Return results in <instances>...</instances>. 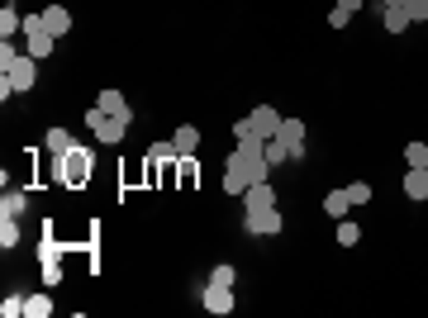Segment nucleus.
I'll return each mask as SVG.
<instances>
[{
  "label": "nucleus",
  "instance_id": "b1692460",
  "mask_svg": "<svg viewBox=\"0 0 428 318\" xmlns=\"http://www.w3.org/2000/svg\"><path fill=\"white\" fill-rule=\"evenodd\" d=\"M234 280H238V271L229 266V261H219V266L209 271V285H234Z\"/></svg>",
  "mask_w": 428,
  "mask_h": 318
},
{
  "label": "nucleus",
  "instance_id": "e433bc0d",
  "mask_svg": "<svg viewBox=\"0 0 428 318\" xmlns=\"http://www.w3.org/2000/svg\"><path fill=\"white\" fill-rule=\"evenodd\" d=\"M424 171H428V166H424Z\"/></svg>",
  "mask_w": 428,
  "mask_h": 318
},
{
  "label": "nucleus",
  "instance_id": "f8f14e48",
  "mask_svg": "<svg viewBox=\"0 0 428 318\" xmlns=\"http://www.w3.org/2000/svg\"><path fill=\"white\" fill-rule=\"evenodd\" d=\"M405 195H410V200H428V171L410 166V176H405Z\"/></svg>",
  "mask_w": 428,
  "mask_h": 318
},
{
  "label": "nucleus",
  "instance_id": "f257e3e1",
  "mask_svg": "<svg viewBox=\"0 0 428 318\" xmlns=\"http://www.w3.org/2000/svg\"><path fill=\"white\" fill-rule=\"evenodd\" d=\"M91 176H95V157H91V152H86L81 143L72 147V152H62V157H57V181H62V186L81 191Z\"/></svg>",
  "mask_w": 428,
  "mask_h": 318
},
{
  "label": "nucleus",
  "instance_id": "ddd939ff",
  "mask_svg": "<svg viewBox=\"0 0 428 318\" xmlns=\"http://www.w3.org/2000/svg\"><path fill=\"white\" fill-rule=\"evenodd\" d=\"M176 152H181V157H190V152H195V147H200V128H190V124H181L176 128Z\"/></svg>",
  "mask_w": 428,
  "mask_h": 318
},
{
  "label": "nucleus",
  "instance_id": "5701e85b",
  "mask_svg": "<svg viewBox=\"0 0 428 318\" xmlns=\"http://www.w3.org/2000/svg\"><path fill=\"white\" fill-rule=\"evenodd\" d=\"M57 256H62V247L53 242V233H43V242H38V261H43V266H53Z\"/></svg>",
  "mask_w": 428,
  "mask_h": 318
},
{
  "label": "nucleus",
  "instance_id": "f3484780",
  "mask_svg": "<svg viewBox=\"0 0 428 318\" xmlns=\"http://www.w3.org/2000/svg\"><path fill=\"white\" fill-rule=\"evenodd\" d=\"M0 33H5V38H15V33H24V15L5 5V10H0Z\"/></svg>",
  "mask_w": 428,
  "mask_h": 318
},
{
  "label": "nucleus",
  "instance_id": "4be33fe9",
  "mask_svg": "<svg viewBox=\"0 0 428 318\" xmlns=\"http://www.w3.org/2000/svg\"><path fill=\"white\" fill-rule=\"evenodd\" d=\"M24 314H29V318H48V314H53L48 295H29V300H24Z\"/></svg>",
  "mask_w": 428,
  "mask_h": 318
},
{
  "label": "nucleus",
  "instance_id": "c756f323",
  "mask_svg": "<svg viewBox=\"0 0 428 318\" xmlns=\"http://www.w3.org/2000/svg\"><path fill=\"white\" fill-rule=\"evenodd\" d=\"M33 33H48L43 15H24V38H33Z\"/></svg>",
  "mask_w": 428,
  "mask_h": 318
},
{
  "label": "nucleus",
  "instance_id": "c9c22d12",
  "mask_svg": "<svg viewBox=\"0 0 428 318\" xmlns=\"http://www.w3.org/2000/svg\"><path fill=\"white\" fill-rule=\"evenodd\" d=\"M385 5H405V0H385Z\"/></svg>",
  "mask_w": 428,
  "mask_h": 318
},
{
  "label": "nucleus",
  "instance_id": "f03ea898",
  "mask_svg": "<svg viewBox=\"0 0 428 318\" xmlns=\"http://www.w3.org/2000/svg\"><path fill=\"white\" fill-rule=\"evenodd\" d=\"M281 119H285V114H276L271 105H257L248 119H238V124H234V138H238V143H243V138H262V143H267L271 133L281 128Z\"/></svg>",
  "mask_w": 428,
  "mask_h": 318
},
{
  "label": "nucleus",
  "instance_id": "2eb2a0df",
  "mask_svg": "<svg viewBox=\"0 0 428 318\" xmlns=\"http://www.w3.org/2000/svg\"><path fill=\"white\" fill-rule=\"evenodd\" d=\"M410 24H414V19H410L405 5H385V29H390V33H405Z\"/></svg>",
  "mask_w": 428,
  "mask_h": 318
},
{
  "label": "nucleus",
  "instance_id": "a878e982",
  "mask_svg": "<svg viewBox=\"0 0 428 318\" xmlns=\"http://www.w3.org/2000/svg\"><path fill=\"white\" fill-rule=\"evenodd\" d=\"M262 152H267V161H271V166H281V161L290 157V152H285V147L276 143V138H267V143H262Z\"/></svg>",
  "mask_w": 428,
  "mask_h": 318
},
{
  "label": "nucleus",
  "instance_id": "20e7f679",
  "mask_svg": "<svg viewBox=\"0 0 428 318\" xmlns=\"http://www.w3.org/2000/svg\"><path fill=\"white\" fill-rule=\"evenodd\" d=\"M243 228H248V233H257V238H271V233H281L285 223H281V209L271 205V209H248Z\"/></svg>",
  "mask_w": 428,
  "mask_h": 318
},
{
  "label": "nucleus",
  "instance_id": "bb28decb",
  "mask_svg": "<svg viewBox=\"0 0 428 318\" xmlns=\"http://www.w3.org/2000/svg\"><path fill=\"white\" fill-rule=\"evenodd\" d=\"M148 152H153V161H172V157H181V152H176V143H153Z\"/></svg>",
  "mask_w": 428,
  "mask_h": 318
},
{
  "label": "nucleus",
  "instance_id": "4468645a",
  "mask_svg": "<svg viewBox=\"0 0 428 318\" xmlns=\"http://www.w3.org/2000/svg\"><path fill=\"white\" fill-rule=\"evenodd\" d=\"M72 147H77V138H72L67 128H48V152H53V157H62Z\"/></svg>",
  "mask_w": 428,
  "mask_h": 318
},
{
  "label": "nucleus",
  "instance_id": "cd10ccee",
  "mask_svg": "<svg viewBox=\"0 0 428 318\" xmlns=\"http://www.w3.org/2000/svg\"><path fill=\"white\" fill-rule=\"evenodd\" d=\"M348 195H352V205H366V200H371V186H366V181H352Z\"/></svg>",
  "mask_w": 428,
  "mask_h": 318
},
{
  "label": "nucleus",
  "instance_id": "39448f33",
  "mask_svg": "<svg viewBox=\"0 0 428 318\" xmlns=\"http://www.w3.org/2000/svg\"><path fill=\"white\" fill-rule=\"evenodd\" d=\"M271 138H276L290 157H300V152H304V124H300V119H281V128H276Z\"/></svg>",
  "mask_w": 428,
  "mask_h": 318
},
{
  "label": "nucleus",
  "instance_id": "9b49d317",
  "mask_svg": "<svg viewBox=\"0 0 428 318\" xmlns=\"http://www.w3.org/2000/svg\"><path fill=\"white\" fill-rule=\"evenodd\" d=\"M43 24H48V33H53V38H62V33L72 29V15H67L62 5H48V10H43Z\"/></svg>",
  "mask_w": 428,
  "mask_h": 318
},
{
  "label": "nucleus",
  "instance_id": "6ab92c4d",
  "mask_svg": "<svg viewBox=\"0 0 428 318\" xmlns=\"http://www.w3.org/2000/svg\"><path fill=\"white\" fill-rule=\"evenodd\" d=\"M15 242H19V223H15V214H0V247L10 252Z\"/></svg>",
  "mask_w": 428,
  "mask_h": 318
},
{
  "label": "nucleus",
  "instance_id": "7c9ffc66",
  "mask_svg": "<svg viewBox=\"0 0 428 318\" xmlns=\"http://www.w3.org/2000/svg\"><path fill=\"white\" fill-rule=\"evenodd\" d=\"M348 10H338V5H333V10H329V29H348Z\"/></svg>",
  "mask_w": 428,
  "mask_h": 318
},
{
  "label": "nucleus",
  "instance_id": "c85d7f7f",
  "mask_svg": "<svg viewBox=\"0 0 428 318\" xmlns=\"http://www.w3.org/2000/svg\"><path fill=\"white\" fill-rule=\"evenodd\" d=\"M0 314H5V318H19V314H24V295H10V300L0 304Z\"/></svg>",
  "mask_w": 428,
  "mask_h": 318
},
{
  "label": "nucleus",
  "instance_id": "412c9836",
  "mask_svg": "<svg viewBox=\"0 0 428 318\" xmlns=\"http://www.w3.org/2000/svg\"><path fill=\"white\" fill-rule=\"evenodd\" d=\"M338 242H343V247H357V242H362V228L352 219H338Z\"/></svg>",
  "mask_w": 428,
  "mask_h": 318
},
{
  "label": "nucleus",
  "instance_id": "423d86ee",
  "mask_svg": "<svg viewBox=\"0 0 428 318\" xmlns=\"http://www.w3.org/2000/svg\"><path fill=\"white\" fill-rule=\"evenodd\" d=\"M200 304H205L209 314H229L234 309V285H205V295H200Z\"/></svg>",
  "mask_w": 428,
  "mask_h": 318
},
{
  "label": "nucleus",
  "instance_id": "72a5a7b5",
  "mask_svg": "<svg viewBox=\"0 0 428 318\" xmlns=\"http://www.w3.org/2000/svg\"><path fill=\"white\" fill-rule=\"evenodd\" d=\"M43 280H48V285H57V280H62V266H57V261H53V266H43Z\"/></svg>",
  "mask_w": 428,
  "mask_h": 318
},
{
  "label": "nucleus",
  "instance_id": "aec40b11",
  "mask_svg": "<svg viewBox=\"0 0 428 318\" xmlns=\"http://www.w3.org/2000/svg\"><path fill=\"white\" fill-rule=\"evenodd\" d=\"M24 205H29V195L24 191H5L0 195V214H24Z\"/></svg>",
  "mask_w": 428,
  "mask_h": 318
},
{
  "label": "nucleus",
  "instance_id": "393cba45",
  "mask_svg": "<svg viewBox=\"0 0 428 318\" xmlns=\"http://www.w3.org/2000/svg\"><path fill=\"white\" fill-rule=\"evenodd\" d=\"M405 161L424 171V166H428V143H410V147H405Z\"/></svg>",
  "mask_w": 428,
  "mask_h": 318
},
{
  "label": "nucleus",
  "instance_id": "9d476101",
  "mask_svg": "<svg viewBox=\"0 0 428 318\" xmlns=\"http://www.w3.org/2000/svg\"><path fill=\"white\" fill-rule=\"evenodd\" d=\"M348 209H352L348 186H343V191H329V195H324V214H329L333 223H338V219H348Z\"/></svg>",
  "mask_w": 428,
  "mask_h": 318
},
{
  "label": "nucleus",
  "instance_id": "1a4fd4ad",
  "mask_svg": "<svg viewBox=\"0 0 428 318\" xmlns=\"http://www.w3.org/2000/svg\"><path fill=\"white\" fill-rule=\"evenodd\" d=\"M243 205H248V209H271V205H276L271 181H257V186H248V191H243Z\"/></svg>",
  "mask_w": 428,
  "mask_h": 318
},
{
  "label": "nucleus",
  "instance_id": "dca6fc26",
  "mask_svg": "<svg viewBox=\"0 0 428 318\" xmlns=\"http://www.w3.org/2000/svg\"><path fill=\"white\" fill-rule=\"evenodd\" d=\"M53 43H57V38H53V33H33L29 43H24V52H29L33 62H43L48 52H53Z\"/></svg>",
  "mask_w": 428,
  "mask_h": 318
},
{
  "label": "nucleus",
  "instance_id": "a211bd4d",
  "mask_svg": "<svg viewBox=\"0 0 428 318\" xmlns=\"http://www.w3.org/2000/svg\"><path fill=\"white\" fill-rule=\"evenodd\" d=\"M105 114H128V100L119 96V91H100V100H95Z\"/></svg>",
  "mask_w": 428,
  "mask_h": 318
},
{
  "label": "nucleus",
  "instance_id": "7ed1b4c3",
  "mask_svg": "<svg viewBox=\"0 0 428 318\" xmlns=\"http://www.w3.org/2000/svg\"><path fill=\"white\" fill-rule=\"evenodd\" d=\"M0 76L10 81V91H15V96H24V91H29V86H33V76H38V62H33L29 52H24V57H15V62L5 67Z\"/></svg>",
  "mask_w": 428,
  "mask_h": 318
},
{
  "label": "nucleus",
  "instance_id": "f704fd0d",
  "mask_svg": "<svg viewBox=\"0 0 428 318\" xmlns=\"http://www.w3.org/2000/svg\"><path fill=\"white\" fill-rule=\"evenodd\" d=\"M338 10H348V15H357V10H362V0H338Z\"/></svg>",
  "mask_w": 428,
  "mask_h": 318
},
{
  "label": "nucleus",
  "instance_id": "2f4dec72",
  "mask_svg": "<svg viewBox=\"0 0 428 318\" xmlns=\"http://www.w3.org/2000/svg\"><path fill=\"white\" fill-rule=\"evenodd\" d=\"M405 10H410V19H428V0H405Z\"/></svg>",
  "mask_w": 428,
  "mask_h": 318
},
{
  "label": "nucleus",
  "instance_id": "0eeeda50",
  "mask_svg": "<svg viewBox=\"0 0 428 318\" xmlns=\"http://www.w3.org/2000/svg\"><path fill=\"white\" fill-rule=\"evenodd\" d=\"M124 133H128V114H105V124L95 128L100 143H124Z\"/></svg>",
  "mask_w": 428,
  "mask_h": 318
},
{
  "label": "nucleus",
  "instance_id": "6e6552de",
  "mask_svg": "<svg viewBox=\"0 0 428 318\" xmlns=\"http://www.w3.org/2000/svg\"><path fill=\"white\" fill-rule=\"evenodd\" d=\"M248 186H253V176H248L234 157H229V161H224V195H243Z\"/></svg>",
  "mask_w": 428,
  "mask_h": 318
},
{
  "label": "nucleus",
  "instance_id": "473e14b6",
  "mask_svg": "<svg viewBox=\"0 0 428 318\" xmlns=\"http://www.w3.org/2000/svg\"><path fill=\"white\" fill-rule=\"evenodd\" d=\"M15 57H19V52H15V43H10V38H5V43H0V72H5V67L15 62Z\"/></svg>",
  "mask_w": 428,
  "mask_h": 318
}]
</instances>
